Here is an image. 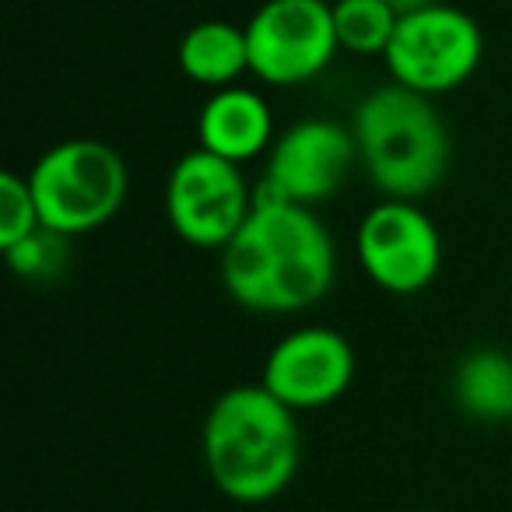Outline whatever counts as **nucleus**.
I'll return each mask as SVG.
<instances>
[{"mask_svg": "<svg viewBox=\"0 0 512 512\" xmlns=\"http://www.w3.org/2000/svg\"><path fill=\"white\" fill-rule=\"evenodd\" d=\"M337 249L313 207L256 197L253 214L221 249L225 292L253 313H302L330 292Z\"/></svg>", "mask_w": 512, "mask_h": 512, "instance_id": "nucleus-1", "label": "nucleus"}, {"mask_svg": "<svg viewBox=\"0 0 512 512\" xmlns=\"http://www.w3.org/2000/svg\"><path fill=\"white\" fill-rule=\"evenodd\" d=\"M302 439L292 407L264 386H232L204 421V463L214 488L242 505L278 498L299 470Z\"/></svg>", "mask_w": 512, "mask_h": 512, "instance_id": "nucleus-2", "label": "nucleus"}, {"mask_svg": "<svg viewBox=\"0 0 512 512\" xmlns=\"http://www.w3.org/2000/svg\"><path fill=\"white\" fill-rule=\"evenodd\" d=\"M351 134L369 179L393 200H418L432 193L453 155L449 130L432 99L400 88L397 81L358 102Z\"/></svg>", "mask_w": 512, "mask_h": 512, "instance_id": "nucleus-3", "label": "nucleus"}, {"mask_svg": "<svg viewBox=\"0 0 512 512\" xmlns=\"http://www.w3.org/2000/svg\"><path fill=\"white\" fill-rule=\"evenodd\" d=\"M29 186L43 228L71 239L109 225L120 214L130 179L113 144L71 137L36 158L29 169Z\"/></svg>", "mask_w": 512, "mask_h": 512, "instance_id": "nucleus-4", "label": "nucleus"}, {"mask_svg": "<svg viewBox=\"0 0 512 512\" xmlns=\"http://www.w3.org/2000/svg\"><path fill=\"white\" fill-rule=\"evenodd\" d=\"M484 57L481 25L453 4L404 15L386 50V71L400 88L435 99L474 78Z\"/></svg>", "mask_w": 512, "mask_h": 512, "instance_id": "nucleus-5", "label": "nucleus"}, {"mask_svg": "<svg viewBox=\"0 0 512 512\" xmlns=\"http://www.w3.org/2000/svg\"><path fill=\"white\" fill-rule=\"evenodd\" d=\"M249 74L274 88L313 81L337 57L334 4L327 0H264L246 22Z\"/></svg>", "mask_w": 512, "mask_h": 512, "instance_id": "nucleus-6", "label": "nucleus"}, {"mask_svg": "<svg viewBox=\"0 0 512 512\" xmlns=\"http://www.w3.org/2000/svg\"><path fill=\"white\" fill-rule=\"evenodd\" d=\"M256 193L242 165L193 148L165 179V214L172 232L197 249H225L253 214Z\"/></svg>", "mask_w": 512, "mask_h": 512, "instance_id": "nucleus-7", "label": "nucleus"}, {"mask_svg": "<svg viewBox=\"0 0 512 512\" xmlns=\"http://www.w3.org/2000/svg\"><path fill=\"white\" fill-rule=\"evenodd\" d=\"M365 278L390 295H418L442 267V239L418 200H379L355 235Z\"/></svg>", "mask_w": 512, "mask_h": 512, "instance_id": "nucleus-8", "label": "nucleus"}, {"mask_svg": "<svg viewBox=\"0 0 512 512\" xmlns=\"http://www.w3.org/2000/svg\"><path fill=\"white\" fill-rule=\"evenodd\" d=\"M355 162L362 158H358L351 127H341L334 120H302L274 141L267 172L253 193L299 207H316L341 193Z\"/></svg>", "mask_w": 512, "mask_h": 512, "instance_id": "nucleus-9", "label": "nucleus"}, {"mask_svg": "<svg viewBox=\"0 0 512 512\" xmlns=\"http://www.w3.org/2000/svg\"><path fill=\"white\" fill-rule=\"evenodd\" d=\"M355 379V351L334 327H299L271 348L264 362L267 393L292 411H320L348 393Z\"/></svg>", "mask_w": 512, "mask_h": 512, "instance_id": "nucleus-10", "label": "nucleus"}, {"mask_svg": "<svg viewBox=\"0 0 512 512\" xmlns=\"http://www.w3.org/2000/svg\"><path fill=\"white\" fill-rule=\"evenodd\" d=\"M197 137L200 148L235 165L253 162L274 148V113L260 92L246 85H232L211 92L204 109L197 113Z\"/></svg>", "mask_w": 512, "mask_h": 512, "instance_id": "nucleus-11", "label": "nucleus"}, {"mask_svg": "<svg viewBox=\"0 0 512 512\" xmlns=\"http://www.w3.org/2000/svg\"><path fill=\"white\" fill-rule=\"evenodd\" d=\"M179 71L211 92L232 88L249 71L246 25L197 22L179 43Z\"/></svg>", "mask_w": 512, "mask_h": 512, "instance_id": "nucleus-12", "label": "nucleus"}, {"mask_svg": "<svg viewBox=\"0 0 512 512\" xmlns=\"http://www.w3.org/2000/svg\"><path fill=\"white\" fill-rule=\"evenodd\" d=\"M453 400L467 418L498 425L512 418V358L498 348H474L453 372Z\"/></svg>", "mask_w": 512, "mask_h": 512, "instance_id": "nucleus-13", "label": "nucleus"}, {"mask_svg": "<svg viewBox=\"0 0 512 512\" xmlns=\"http://www.w3.org/2000/svg\"><path fill=\"white\" fill-rule=\"evenodd\" d=\"M400 15L386 0H337L334 32L337 46L355 57H386Z\"/></svg>", "mask_w": 512, "mask_h": 512, "instance_id": "nucleus-14", "label": "nucleus"}, {"mask_svg": "<svg viewBox=\"0 0 512 512\" xmlns=\"http://www.w3.org/2000/svg\"><path fill=\"white\" fill-rule=\"evenodd\" d=\"M39 228H43V221H39L29 176H18L8 169L0 176V249H11Z\"/></svg>", "mask_w": 512, "mask_h": 512, "instance_id": "nucleus-15", "label": "nucleus"}, {"mask_svg": "<svg viewBox=\"0 0 512 512\" xmlns=\"http://www.w3.org/2000/svg\"><path fill=\"white\" fill-rule=\"evenodd\" d=\"M4 260L18 278H57L67 264V235H57L50 228H39L29 239L15 242L11 249H4Z\"/></svg>", "mask_w": 512, "mask_h": 512, "instance_id": "nucleus-16", "label": "nucleus"}, {"mask_svg": "<svg viewBox=\"0 0 512 512\" xmlns=\"http://www.w3.org/2000/svg\"><path fill=\"white\" fill-rule=\"evenodd\" d=\"M386 4H390V8L404 18V15H414V11L432 8V4H442V0H386Z\"/></svg>", "mask_w": 512, "mask_h": 512, "instance_id": "nucleus-17", "label": "nucleus"}, {"mask_svg": "<svg viewBox=\"0 0 512 512\" xmlns=\"http://www.w3.org/2000/svg\"><path fill=\"white\" fill-rule=\"evenodd\" d=\"M421 512H442V509H421Z\"/></svg>", "mask_w": 512, "mask_h": 512, "instance_id": "nucleus-18", "label": "nucleus"}]
</instances>
